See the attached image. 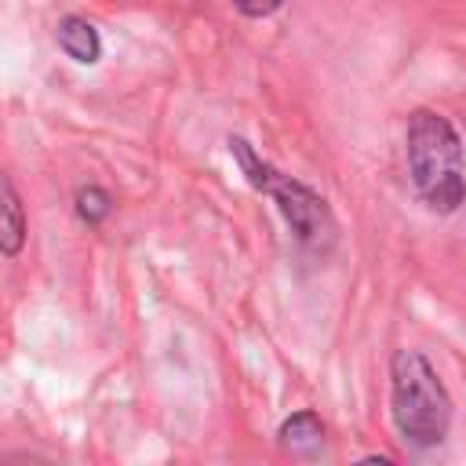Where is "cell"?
Segmentation results:
<instances>
[{
	"mask_svg": "<svg viewBox=\"0 0 466 466\" xmlns=\"http://www.w3.org/2000/svg\"><path fill=\"white\" fill-rule=\"evenodd\" d=\"M404 157L415 197L433 215H455L466 204V146L444 113L426 106L408 113Z\"/></svg>",
	"mask_w": 466,
	"mask_h": 466,
	"instance_id": "cell-1",
	"label": "cell"
},
{
	"mask_svg": "<svg viewBox=\"0 0 466 466\" xmlns=\"http://www.w3.org/2000/svg\"><path fill=\"white\" fill-rule=\"evenodd\" d=\"M451 393L437 368L419 350H393L390 357V419L397 437L415 448L430 451L448 441L451 430Z\"/></svg>",
	"mask_w": 466,
	"mask_h": 466,
	"instance_id": "cell-2",
	"label": "cell"
},
{
	"mask_svg": "<svg viewBox=\"0 0 466 466\" xmlns=\"http://www.w3.org/2000/svg\"><path fill=\"white\" fill-rule=\"evenodd\" d=\"M226 146H229V157L237 160L244 182H248L255 193H262V197H269V200L277 204V211H280V218L288 222L291 237H295L302 248H309V251H328L331 240H335V215H331L328 200H324L313 186H306L302 178H295V175L273 167L248 138L229 135Z\"/></svg>",
	"mask_w": 466,
	"mask_h": 466,
	"instance_id": "cell-3",
	"label": "cell"
},
{
	"mask_svg": "<svg viewBox=\"0 0 466 466\" xmlns=\"http://www.w3.org/2000/svg\"><path fill=\"white\" fill-rule=\"evenodd\" d=\"M277 444L288 451V455H299V459H313L320 448H324V422L317 411L302 408L295 415H288L277 430Z\"/></svg>",
	"mask_w": 466,
	"mask_h": 466,
	"instance_id": "cell-4",
	"label": "cell"
},
{
	"mask_svg": "<svg viewBox=\"0 0 466 466\" xmlns=\"http://www.w3.org/2000/svg\"><path fill=\"white\" fill-rule=\"evenodd\" d=\"M55 40H58V47H62L73 62H80V66H95V62L102 58V36H98V29H95L87 18H80V15H66V18L58 22V29H55Z\"/></svg>",
	"mask_w": 466,
	"mask_h": 466,
	"instance_id": "cell-5",
	"label": "cell"
},
{
	"mask_svg": "<svg viewBox=\"0 0 466 466\" xmlns=\"http://www.w3.org/2000/svg\"><path fill=\"white\" fill-rule=\"evenodd\" d=\"M22 244H25V211L11 178L0 171V255H18Z\"/></svg>",
	"mask_w": 466,
	"mask_h": 466,
	"instance_id": "cell-6",
	"label": "cell"
},
{
	"mask_svg": "<svg viewBox=\"0 0 466 466\" xmlns=\"http://www.w3.org/2000/svg\"><path fill=\"white\" fill-rule=\"evenodd\" d=\"M73 208H76V218L95 229V226H102V222L113 215V197H109V189H102V186H84V189H76Z\"/></svg>",
	"mask_w": 466,
	"mask_h": 466,
	"instance_id": "cell-7",
	"label": "cell"
},
{
	"mask_svg": "<svg viewBox=\"0 0 466 466\" xmlns=\"http://www.w3.org/2000/svg\"><path fill=\"white\" fill-rule=\"evenodd\" d=\"M233 7L244 15V18H269L284 7V0H233Z\"/></svg>",
	"mask_w": 466,
	"mask_h": 466,
	"instance_id": "cell-8",
	"label": "cell"
}]
</instances>
